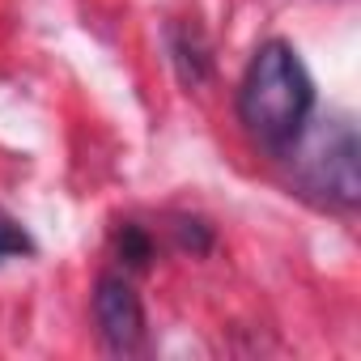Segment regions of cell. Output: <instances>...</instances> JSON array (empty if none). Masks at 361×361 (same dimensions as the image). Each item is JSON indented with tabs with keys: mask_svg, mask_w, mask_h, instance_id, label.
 I'll return each mask as SVG.
<instances>
[{
	"mask_svg": "<svg viewBox=\"0 0 361 361\" xmlns=\"http://www.w3.org/2000/svg\"><path fill=\"white\" fill-rule=\"evenodd\" d=\"M310 111H314V81L302 64V56L272 39L264 43L251 64H247V77L238 85V119L243 128L272 153H285L302 128L310 123Z\"/></svg>",
	"mask_w": 361,
	"mask_h": 361,
	"instance_id": "1",
	"label": "cell"
},
{
	"mask_svg": "<svg viewBox=\"0 0 361 361\" xmlns=\"http://www.w3.org/2000/svg\"><path fill=\"white\" fill-rule=\"evenodd\" d=\"M293 153V178L306 196L327 209H353L361 200L357 178V132L348 119H323L319 128H302V136L285 149Z\"/></svg>",
	"mask_w": 361,
	"mask_h": 361,
	"instance_id": "2",
	"label": "cell"
},
{
	"mask_svg": "<svg viewBox=\"0 0 361 361\" xmlns=\"http://www.w3.org/2000/svg\"><path fill=\"white\" fill-rule=\"evenodd\" d=\"M94 319H98V331H102L106 348H115V353L140 348V340H145V310H140V298H136V289L128 281H119V276H102L98 281Z\"/></svg>",
	"mask_w": 361,
	"mask_h": 361,
	"instance_id": "3",
	"label": "cell"
},
{
	"mask_svg": "<svg viewBox=\"0 0 361 361\" xmlns=\"http://www.w3.org/2000/svg\"><path fill=\"white\" fill-rule=\"evenodd\" d=\"M18 255H35V238L26 234L22 221H13L5 209H0V264L18 259Z\"/></svg>",
	"mask_w": 361,
	"mask_h": 361,
	"instance_id": "4",
	"label": "cell"
},
{
	"mask_svg": "<svg viewBox=\"0 0 361 361\" xmlns=\"http://www.w3.org/2000/svg\"><path fill=\"white\" fill-rule=\"evenodd\" d=\"M119 255H123L132 268H145V259L153 255V247H149V234H145L140 226H123V238H119Z\"/></svg>",
	"mask_w": 361,
	"mask_h": 361,
	"instance_id": "5",
	"label": "cell"
}]
</instances>
